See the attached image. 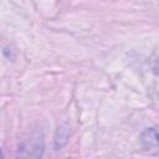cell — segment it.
<instances>
[{
    "label": "cell",
    "mask_w": 159,
    "mask_h": 159,
    "mask_svg": "<svg viewBox=\"0 0 159 159\" xmlns=\"http://www.w3.org/2000/svg\"><path fill=\"white\" fill-rule=\"evenodd\" d=\"M158 137H157V130L154 128H148L143 135H142V142L147 148H157L158 145Z\"/></svg>",
    "instance_id": "cell-1"
},
{
    "label": "cell",
    "mask_w": 159,
    "mask_h": 159,
    "mask_svg": "<svg viewBox=\"0 0 159 159\" xmlns=\"http://www.w3.org/2000/svg\"><path fill=\"white\" fill-rule=\"evenodd\" d=\"M0 157H1V152H0Z\"/></svg>",
    "instance_id": "cell-2"
}]
</instances>
